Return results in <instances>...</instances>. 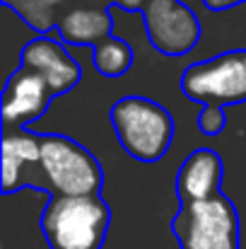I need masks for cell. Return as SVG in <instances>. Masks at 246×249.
I'll list each match as a JSON object with an SVG mask.
<instances>
[{"label": "cell", "instance_id": "12", "mask_svg": "<svg viewBox=\"0 0 246 249\" xmlns=\"http://www.w3.org/2000/svg\"><path fill=\"white\" fill-rule=\"evenodd\" d=\"M68 0H2V7H10L17 12L36 34H51L56 32V10Z\"/></svg>", "mask_w": 246, "mask_h": 249}, {"label": "cell", "instance_id": "4", "mask_svg": "<svg viewBox=\"0 0 246 249\" xmlns=\"http://www.w3.org/2000/svg\"><path fill=\"white\" fill-rule=\"evenodd\" d=\"M181 249H239V213L222 191L193 203H181L171 218Z\"/></svg>", "mask_w": 246, "mask_h": 249}, {"label": "cell", "instance_id": "5", "mask_svg": "<svg viewBox=\"0 0 246 249\" xmlns=\"http://www.w3.org/2000/svg\"><path fill=\"white\" fill-rule=\"evenodd\" d=\"M181 92L200 107L246 102V49L205 56L181 73Z\"/></svg>", "mask_w": 246, "mask_h": 249}, {"label": "cell", "instance_id": "2", "mask_svg": "<svg viewBox=\"0 0 246 249\" xmlns=\"http://www.w3.org/2000/svg\"><path fill=\"white\" fill-rule=\"evenodd\" d=\"M111 223L109 203L97 196L53 194L41 213V232L51 249H101Z\"/></svg>", "mask_w": 246, "mask_h": 249}, {"label": "cell", "instance_id": "10", "mask_svg": "<svg viewBox=\"0 0 246 249\" xmlns=\"http://www.w3.org/2000/svg\"><path fill=\"white\" fill-rule=\"evenodd\" d=\"M56 32L68 46L92 49L116 32L111 5H78L70 7L56 24Z\"/></svg>", "mask_w": 246, "mask_h": 249}, {"label": "cell", "instance_id": "13", "mask_svg": "<svg viewBox=\"0 0 246 249\" xmlns=\"http://www.w3.org/2000/svg\"><path fill=\"white\" fill-rule=\"evenodd\" d=\"M227 124V111L225 107H203L198 116V128L205 136H220Z\"/></svg>", "mask_w": 246, "mask_h": 249}, {"label": "cell", "instance_id": "14", "mask_svg": "<svg viewBox=\"0 0 246 249\" xmlns=\"http://www.w3.org/2000/svg\"><path fill=\"white\" fill-rule=\"evenodd\" d=\"M203 2L210 12H227V10H237L246 5V0H203Z\"/></svg>", "mask_w": 246, "mask_h": 249}, {"label": "cell", "instance_id": "11", "mask_svg": "<svg viewBox=\"0 0 246 249\" xmlns=\"http://www.w3.org/2000/svg\"><path fill=\"white\" fill-rule=\"evenodd\" d=\"M133 61H135L133 46L116 32L104 41H99L97 46H92V68L106 80L123 78L133 68Z\"/></svg>", "mask_w": 246, "mask_h": 249}, {"label": "cell", "instance_id": "1", "mask_svg": "<svg viewBox=\"0 0 246 249\" xmlns=\"http://www.w3.org/2000/svg\"><path fill=\"white\" fill-rule=\"evenodd\" d=\"M118 145L138 162H160L169 153L176 124L169 109L143 94H126L109 109Z\"/></svg>", "mask_w": 246, "mask_h": 249}, {"label": "cell", "instance_id": "6", "mask_svg": "<svg viewBox=\"0 0 246 249\" xmlns=\"http://www.w3.org/2000/svg\"><path fill=\"white\" fill-rule=\"evenodd\" d=\"M148 44L169 58L186 56L203 39L200 15L183 0H148L143 10Z\"/></svg>", "mask_w": 246, "mask_h": 249}, {"label": "cell", "instance_id": "16", "mask_svg": "<svg viewBox=\"0 0 246 249\" xmlns=\"http://www.w3.org/2000/svg\"><path fill=\"white\" fill-rule=\"evenodd\" d=\"M89 2H94V5H114V0H89Z\"/></svg>", "mask_w": 246, "mask_h": 249}, {"label": "cell", "instance_id": "3", "mask_svg": "<svg viewBox=\"0 0 246 249\" xmlns=\"http://www.w3.org/2000/svg\"><path fill=\"white\" fill-rule=\"evenodd\" d=\"M41 160L39 172L49 194L58 196H97L104 186L99 160L75 138L66 133H39Z\"/></svg>", "mask_w": 246, "mask_h": 249}, {"label": "cell", "instance_id": "7", "mask_svg": "<svg viewBox=\"0 0 246 249\" xmlns=\"http://www.w3.org/2000/svg\"><path fill=\"white\" fill-rule=\"evenodd\" d=\"M19 68H29L49 83L56 97L68 94L82 80V66L75 58L73 49L61 39L58 32L36 34L22 51Z\"/></svg>", "mask_w": 246, "mask_h": 249}, {"label": "cell", "instance_id": "15", "mask_svg": "<svg viewBox=\"0 0 246 249\" xmlns=\"http://www.w3.org/2000/svg\"><path fill=\"white\" fill-rule=\"evenodd\" d=\"M114 5L121 7V10H126V12H143L145 5H148V0H114Z\"/></svg>", "mask_w": 246, "mask_h": 249}, {"label": "cell", "instance_id": "9", "mask_svg": "<svg viewBox=\"0 0 246 249\" xmlns=\"http://www.w3.org/2000/svg\"><path fill=\"white\" fill-rule=\"evenodd\" d=\"M222 158L213 148L193 150L176 172V196L181 203L205 201L222 191Z\"/></svg>", "mask_w": 246, "mask_h": 249}, {"label": "cell", "instance_id": "8", "mask_svg": "<svg viewBox=\"0 0 246 249\" xmlns=\"http://www.w3.org/2000/svg\"><path fill=\"white\" fill-rule=\"evenodd\" d=\"M53 97L56 94L51 92L44 75L29 68H17L5 80L2 89V128L15 131L36 126V121L49 111Z\"/></svg>", "mask_w": 246, "mask_h": 249}]
</instances>
